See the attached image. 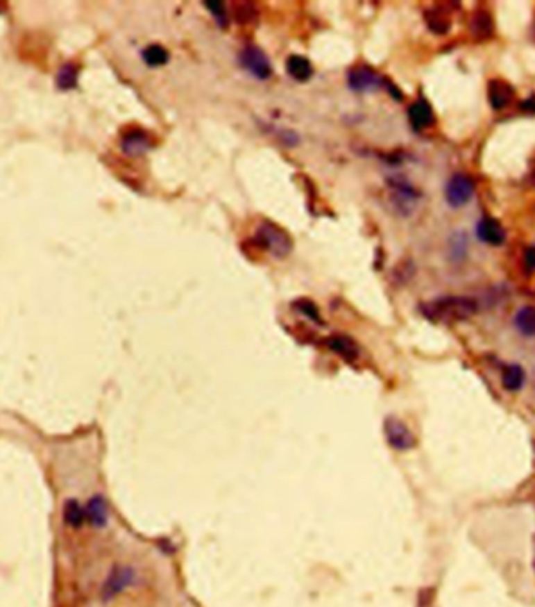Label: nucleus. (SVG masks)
<instances>
[{"label":"nucleus","instance_id":"2","mask_svg":"<svg viewBox=\"0 0 535 607\" xmlns=\"http://www.w3.org/2000/svg\"><path fill=\"white\" fill-rule=\"evenodd\" d=\"M254 241L258 247L269 252L275 258H285L293 249V238L290 233L269 219H264L258 224Z\"/></svg>","mask_w":535,"mask_h":607},{"label":"nucleus","instance_id":"26","mask_svg":"<svg viewBox=\"0 0 535 607\" xmlns=\"http://www.w3.org/2000/svg\"><path fill=\"white\" fill-rule=\"evenodd\" d=\"M464 237H465V235H456V237H454V240L451 241V253L456 258H460L462 256H465L466 240L462 241Z\"/></svg>","mask_w":535,"mask_h":607},{"label":"nucleus","instance_id":"6","mask_svg":"<svg viewBox=\"0 0 535 607\" xmlns=\"http://www.w3.org/2000/svg\"><path fill=\"white\" fill-rule=\"evenodd\" d=\"M389 185L391 188L393 206H395V208L402 216H409L420 194L416 193L415 188L404 177H393L389 181Z\"/></svg>","mask_w":535,"mask_h":607},{"label":"nucleus","instance_id":"14","mask_svg":"<svg viewBox=\"0 0 535 607\" xmlns=\"http://www.w3.org/2000/svg\"><path fill=\"white\" fill-rule=\"evenodd\" d=\"M476 235L482 243L491 246H500L504 243V240H506V231H504L500 222L493 218H484L479 221V224L476 227Z\"/></svg>","mask_w":535,"mask_h":607},{"label":"nucleus","instance_id":"28","mask_svg":"<svg viewBox=\"0 0 535 607\" xmlns=\"http://www.w3.org/2000/svg\"><path fill=\"white\" fill-rule=\"evenodd\" d=\"M521 108L527 111V113H535V97H531V99H527V101L523 102Z\"/></svg>","mask_w":535,"mask_h":607},{"label":"nucleus","instance_id":"15","mask_svg":"<svg viewBox=\"0 0 535 607\" xmlns=\"http://www.w3.org/2000/svg\"><path fill=\"white\" fill-rule=\"evenodd\" d=\"M285 67L288 76L299 83L309 82L313 76V66L303 55H290L285 63Z\"/></svg>","mask_w":535,"mask_h":607},{"label":"nucleus","instance_id":"7","mask_svg":"<svg viewBox=\"0 0 535 607\" xmlns=\"http://www.w3.org/2000/svg\"><path fill=\"white\" fill-rule=\"evenodd\" d=\"M473 193H475V185H473L471 178L465 174L452 176L445 188L446 202L452 208L464 207L465 203H468L471 201Z\"/></svg>","mask_w":535,"mask_h":607},{"label":"nucleus","instance_id":"4","mask_svg":"<svg viewBox=\"0 0 535 607\" xmlns=\"http://www.w3.org/2000/svg\"><path fill=\"white\" fill-rule=\"evenodd\" d=\"M384 433L393 449L396 451H410L415 448L416 438L414 432L409 429V426L402 419L396 417H387L384 421Z\"/></svg>","mask_w":535,"mask_h":607},{"label":"nucleus","instance_id":"11","mask_svg":"<svg viewBox=\"0 0 535 607\" xmlns=\"http://www.w3.org/2000/svg\"><path fill=\"white\" fill-rule=\"evenodd\" d=\"M409 121H410V126L414 127V130H416V132H421V130H426L430 126H434L435 116L432 107H430V103L426 101V99H418V101L410 105Z\"/></svg>","mask_w":535,"mask_h":607},{"label":"nucleus","instance_id":"16","mask_svg":"<svg viewBox=\"0 0 535 607\" xmlns=\"http://www.w3.org/2000/svg\"><path fill=\"white\" fill-rule=\"evenodd\" d=\"M86 518L90 519V523L94 526L96 529L105 528L108 523V507L105 499L102 497H93L88 501L86 506Z\"/></svg>","mask_w":535,"mask_h":607},{"label":"nucleus","instance_id":"20","mask_svg":"<svg viewBox=\"0 0 535 607\" xmlns=\"http://www.w3.org/2000/svg\"><path fill=\"white\" fill-rule=\"evenodd\" d=\"M78 67L74 63H66L60 67L57 74V86L61 91H69L77 86Z\"/></svg>","mask_w":535,"mask_h":607},{"label":"nucleus","instance_id":"17","mask_svg":"<svg viewBox=\"0 0 535 607\" xmlns=\"http://www.w3.org/2000/svg\"><path fill=\"white\" fill-rule=\"evenodd\" d=\"M424 21H426L429 30H432L436 35H445L451 28V17L445 10L436 7L430 8L424 13Z\"/></svg>","mask_w":535,"mask_h":607},{"label":"nucleus","instance_id":"13","mask_svg":"<svg viewBox=\"0 0 535 607\" xmlns=\"http://www.w3.org/2000/svg\"><path fill=\"white\" fill-rule=\"evenodd\" d=\"M489 101L495 110H502L513 101L515 90L506 80L493 78L489 83Z\"/></svg>","mask_w":535,"mask_h":607},{"label":"nucleus","instance_id":"25","mask_svg":"<svg viewBox=\"0 0 535 607\" xmlns=\"http://www.w3.org/2000/svg\"><path fill=\"white\" fill-rule=\"evenodd\" d=\"M233 13H235L233 16L238 24H249L257 19V11L250 3H239Z\"/></svg>","mask_w":535,"mask_h":607},{"label":"nucleus","instance_id":"10","mask_svg":"<svg viewBox=\"0 0 535 607\" xmlns=\"http://www.w3.org/2000/svg\"><path fill=\"white\" fill-rule=\"evenodd\" d=\"M324 344L325 348L348 363H355L360 358L359 344L355 343L354 338L344 335V333H334L324 340Z\"/></svg>","mask_w":535,"mask_h":607},{"label":"nucleus","instance_id":"1","mask_svg":"<svg viewBox=\"0 0 535 607\" xmlns=\"http://www.w3.org/2000/svg\"><path fill=\"white\" fill-rule=\"evenodd\" d=\"M421 312L432 321H464L477 312V302L466 296H446L423 304Z\"/></svg>","mask_w":535,"mask_h":607},{"label":"nucleus","instance_id":"3","mask_svg":"<svg viewBox=\"0 0 535 607\" xmlns=\"http://www.w3.org/2000/svg\"><path fill=\"white\" fill-rule=\"evenodd\" d=\"M239 65L257 80H268L273 76V65L260 47L249 44L239 52Z\"/></svg>","mask_w":535,"mask_h":607},{"label":"nucleus","instance_id":"8","mask_svg":"<svg viewBox=\"0 0 535 607\" xmlns=\"http://www.w3.org/2000/svg\"><path fill=\"white\" fill-rule=\"evenodd\" d=\"M348 85L355 92H373L384 85V78L370 66H355L348 74Z\"/></svg>","mask_w":535,"mask_h":607},{"label":"nucleus","instance_id":"24","mask_svg":"<svg viewBox=\"0 0 535 607\" xmlns=\"http://www.w3.org/2000/svg\"><path fill=\"white\" fill-rule=\"evenodd\" d=\"M204 5L207 7V10L213 15L214 21H216L218 26L226 28L227 24H229V16H227L224 3L218 2V0H205Z\"/></svg>","mask_w":535,"mask_h":607},{"label":"nucleus","instance_id":"19","mask_svg":"<svg viewBox=\"0 0 535 607\" xmlns=\"http://www.w3.org/2000/svg\"><path fill=\"white\" fill-rule=\"evenodd\" d=\"M515 326L523 335L535 337V307H521L515 315Z\"/></svg>","mask_w":535,"mask_h":607},{"label":"nucleus","instance_id":"22","mask_svg":"<svg viewBox=\"0 0 535 607\" xmlns=\"http://www.w3.org/2000/svg\"><path fill=\"white\" fill-rule=\"evenodd\" d=\"M63 518L65 522L72 526V528H80L86 519V512L76 499L67 501L63 507Z\"/></svg>","mask_w":535,"mask_h":607},{"label":"nucleus","instance_id":"21","mask_svg":"<svg viewBox=\"0 0 535 607\" xmlns=\"http://www.w3.org/2000/svg\"><path fill=\"white\" fill-rule=\"evenodd\" d=\"M141 55H143V60L146 61V65L151 67L164 66L169 61V52L160 44L147 46Z\"/></svg>","mask_w":535,"mask_h":607},{"label":"nucleus","instance_id":"18","mask_svg":"<svg viewBox=\"0 0 535 607\" xmlns=\"http://www.w3.org/2000/svg\"><path fill=\"white\" fill-rule=\"evenodd\" d=\"M526 381V374L525 369H523L520 365L512 363V365H506V367L502 368V376H501V382L502 387L507 390V392H520L525 385Z\"/></svg>","mask_w":535,"mask_h":607},{"label":"nucleus","instance_id":"9","mask_svg":"<svg viewBox=\"0 0 535 607\" xmlns=\"http://www.w3.org/2000/svg\"><path fill=\"white\" fill-rule=\"evenodd\" d=\"M153 147V138L143 128H132L122 135L121 149L128 157L144 156Z\"/></svg>","mask_w":535,"mask_h":607},{"label":"nucleus","instance_id":"12","mask_svg":"<svg viewBox=\"0 0 535 607\" xmlns=\"http://www.w3.org/2000/svg\"><path fill=\"white\" fill-rule=\"evenodd\" d=\"M470 32L476 41H487L493 38L495 22L487 10L479 8L473 13L470 19Z\"/></svg>","mask_w":535,"mask_h":607},{"label":"nucleus","instance_id":"23","mask_svg":"<svg viewBox=\"0 0 535 607\" xmlns=\"http://www.w3.org/2000/svg\"><path fill=\"white\" fill-rule=\"evenodd\" d=\"M291 306H293L294 310L303 315V317L309 318L310 321H313V323L324 324V321L321 318V313H319V308L316 307V304L313 302V301L305 299V297H300V299L294 301Z\"/></svg>","mask_w":535,"mask_h":607},{"label":"nucleus","instance_id":"5","mask_svg":"<svg viewBox=\"0 0 535 607\" xmlns=\"http://www.w3.org/2000/svg\"><path fill=\"white\" fill-rule=\"evenodd\" d=\"M137 581V572L133 567L128 565H116L112 572L108 573L105 582L102 585V598L110 601L118 597L122 592L135 584Z\"/></svg>","mask_w":535,"mask_h":607},{"label":"nucleus","instance_id":"27","mask_svg":"<svg viewBox=\"0 0 535 607\" xmlns=\"http://www.w3.org/2000/svg\"><path fill=\"white\" fill-rule=\"evenodd\" d=\"M525 262L529 269H535V246L527 247L525 252Z\"/></svg>","mask_w":535,"mask_h":607},{"label":"nucleus","instance_id":"29","mask_svg":"<svg viewBox=\"0 0 535 607\" xmlns=\"http://www.w3.org/2000/svg\"><path fill=\"white\" fill-rule=\"evenodd\" d=\"M531 178H532V182L535 183V166L534 168H531Z\"/></svg>","mask_w":535,"mask_h":607}]
</instances>
